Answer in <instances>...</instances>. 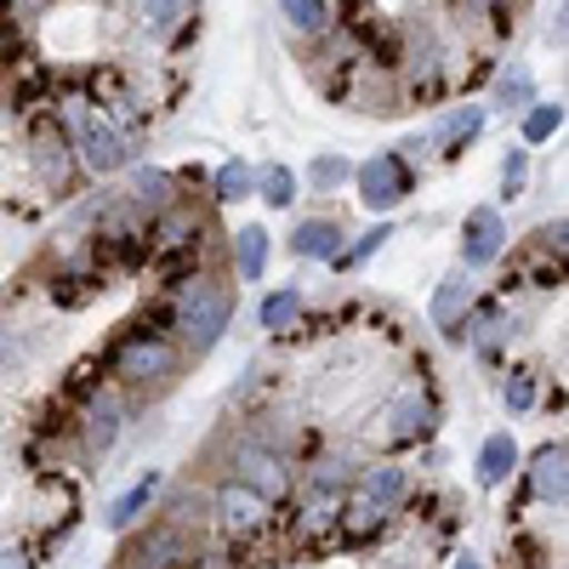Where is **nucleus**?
<instances>
[{
	"label": "nucleus",
	"instance_id": "nucleus-16",
	"mask_svg": "<svg viewBox=\"0 0 569 569\" xmlns=\"http://www.w3.org/2000/svg\"><path fill=\"white\" fill-rule=\"evenodd\" d=\"M485 131V109L479 103H456L445 120H439V131H433V149H445V154H461L472 137Z\"/></svg>",
	"mask_w": 569,
	"mask_h": 569
},
{
	"label": "nucleus",
	"instance_id": "nucleus-33",
	"mask_svg": "<svg viewBox=\"0 0 569 569\" xmlns=\"http://www.w3.org/2000/svg\"><path fill=\"white\" fill-rule=\"evenodd\" d=\"M0 569H34V558L23 547H0Z\"/></svg>",
	"mask_w": 569,
	"mask_h": 569
},
{
	"label": "nucleus",
	"instance_id": "nucleus-19",
	"mask_svg": "<svg viewBox=\"0 0 569 569\" xmlns=\"http://www.w3.org/2000/svg\"><path fill=\"white\" fill-rule=\"evenodd\" d=\"M353 479H359V467H353L348 450H330V456H319V461L308 467V490H313V496H330V501H337Z\"/></svg>",
	"mask_w": 569,
	"mask_h": 569
},
{
	"label": "nucleus",
	"instance_id": "nucleus-4",
	"mask_svg": "<svg viewBox=\"0 0 569 569\" xmlns=\"http://www.w3.org/2000/svg\"><path fill=\"white\" fill-rule=\"evenodd\" d=\"M228 479L233 485H246V490H257L262 501H279V496H291V461H284L268 439H240V445H228Z\"/></svg>",
	"mask_w": 569,
	"mask_h": 569
},
{
	"label": "nucleus",
	"instance_id": "nucleus-18",
	"mask_svg": "<svg viewBox=\"0 0 569 569\" xmlns=\"http://www.w3.org/2000/svg\"><path fill=\"white\" fill-rule=\"evenodd\" d=\"M268 273V228H240L233 233V279L240 284H257Z\"/></svg>",
	"mask_w": 569,
	"mask_h": 569
},
{
	"label": "nucleus",
	"instance_id": "nucleus-9",
	"mask_svg": "<svg viewBox=\"0 0 569 569\" xmlns=\"http://www.w3.org/2000/svg\"><path fill=\"white\" fill-rule=\"evenodd\" d=\"M120 427H126V399L120 393H91L80 410V445L86 456H109L120 445Z\"/></svg>",
	"mask_w": 569,
	"mask_h": 569
},
{
	"label": "nucleus",
	"instance_id": "nucleus-24",
	"mask_svg": "<svg viewBox=\"0 0 569 569\" xmlns=\"http://www.w3.org/2000/svg\"><path fill=\"white\" fill-rule=\"evenodd\" d=\"M302 319V284H279V291L262 302V330H273V337H284Z\"/></svg>",
	"mask_w": 569,
	"mask_h": 569
},
{
	"label": "nucleus",
	"instance_id": "nucleus-34",
	"mask_svg": "<svg viewBox=\"0 0 569 569\" xmlns=\"http://www.w3.org/2000/svg\"><path fill=\"white\" fill-rule=\"evenodd\" d=\"M472 7H512V0H472Z\"/></svg>",
	"mask_w": 569,
	"mask_h": 569
},
{
	"label": "nucleus",
	"instance_id": "nucleus-35",
	"mask_svg": "<svg viewBox=\"0 0 569 569\" xmlns=\"http://www.w3.org/2000/svg\"><path fill=\"white\" fill-rule=\"evenodd\" d=\"M0 74H7V34H0Z\"/></svg>",
	"mask_w": 569,
	"mask_h": 569
},
{
	"label": "nucleus",
	"instance_id": "nucleus-25",
	"mask_svg": "<svg viewBox=\"0 0 569 569\" xmlns=\"http://www.w3.org/2000/svg\"><path fill=\"white\" fill-rule=\"evenodd\" d=\"M536 103V80H530V69L525 63H512V69H501V80H496V109H530Z\"/></svg>",
	"mask_w": 569,
	"mask_h": 569
},
{
	"label": "nucleus",
	"instance_id": "nucleus-30",
	"mask_svg": "<svg viewBox=\"0 0 569 569\" xmlns=\"http://www.w3.org/2000/svg\"><path fill=\"white\" fill-rule=\"evenodd\" d=\"M388 240H393V228H388V222H376V228H370V233H359V246H353V251H342V257H337V262H342V268H359V262H365V257H370V251H382V246H388Z\"/></svg>",
	"mask_w": 569,
	"mask_h": 569
},
{
	"label": "nucleus",
	"instance_id": "nucleus-36",
	"mask_svg": "<svg viewBox=\"0 0 569 569\" xmlns=\"http://www.w3.org/2000/svg\"><path fill=\"white\" fill-rule=\"evenodd\" d=\"M456 569H479V558H456Z\"/></svg>",
	"mask_w": 569,
	"mask_h": 569
},
{
	"label": "nucleus",
	"instance_id": "nucleus-13",
	"mask_svg": "<svg viewBox=\"0 0 569 569\" xmlns=\"http://www.w3.org/2000/svg\"><path fill=\"white\" fill-rule=\"evenodd\" d=\"M342 222L337 217H313V222H302L297 233H291V251L302 257V262H337L342 257Z\"/></svg>",
	"mask_w": 569,
	"mask_h": 569
},
{
	"label": "nucleus",
	"instance_id": "nucleus-26",
	"mask_svg": "<svg viewBox=\"0 0 569 569\" xmlns=\"http://www.w3.org/2000/svg\"><path fill=\"white\" fill-rule=\"evenodd\" d=\"M211 188H217V200H222V206H233V200H251V194H257V171H251L246 160H228V166L211 177Z\"/></svg>",
	"mask_w": 569,
	"mask_h": 569
},
{
	"label": "nucleus",
	"instance_id": "nucleus-2",
	"mask_svg": "<svg viewBox=\"0 0 569 569\" xmlns=\"http://www.w3.org/2000/svg\"><path fill=\"white\" fill-rule=\"evenodd\" d=\"M63 137H69V149H74V160L91 171V177H114V171H126L131 166V137L91 103V98H69L63 103Z\"/></svg>",
	"mask_w": 569,
	"mask_h": 569
},
{
	"label": "nucleus",
	"instance_id": "nucleus-28",
	"mask_svg": "<svg viewBox=\"0 0 569 569\" xmlns=\"http://www.w3.org/2000/svg\"><path fill=\"white\" fill-rule=\"evenodd\" d=\"M558 126H563V103H530L525 109V142H547V137H558Z\"/></svg>",
	"mask_w": 569,
	"mask_h": 569
},
{
	"label": "nucleus",
	"instance_id": "nucleus-14",
	"mask_svg": "<svg viewBox=\"0 0 569 569\" xmlns=\"http://www.w3.org/2000/svg\"><path fill=\"white\" fill-rule=\"evenodd\" d=\"M359 496L370 501V507H382V512H393L405 496H410V479H405V467H388V461H376V467H359Z\"/></svg>",
	"mask_w": 569,
	"mask_h": 569
},
{
	"label": "nucleus",
	"instance_id": "nucleus-1",
	"mask_svg": "<svg viewBox=\"0 0 569 569\" xmlns=\"http://www.w3.org/2000/svg\"><path fill=\"white\" fill-rule=\"evenodd\" d=\"M233 325V279L222 273H194L182 279V291L171 302V330L182 353H211Z\"/></svg>",
	"mask_w": 569,
	"mask_h": 569
},
{
	"label": "nucleus",
	"instance_id": "nucleus-31",
	"mask_svg": "<svg viewBox=\"0 0 569 569\" xmlns=\"http://www.w3.org/2000/svg\"><path fill=\"white\" fill-rule=\"evenodd\" d=\"M501 399H507L512 410H530V405H536V370H512L507 388H501Z\"/></svg>",
	"mask_w": 569,
	"mask_h": 569
},
{
	"label": "nucleus",
	"instance_id": "nucleus-11",
	"mask_svg": "<svg viewBox=\"0 0 569 569\" xmlns=\"http://www.w3.org/2000/svg\"><path fill=\"white\" fill-rule=\"evenodd\" d=\"M29 160H34V171H40V182H46V188H63V182L74 177V149H69V137H63V126H58V120L46 126V131H34Z\"/></svg>",
	"mask_w": 569,
	"mask_h": 569
},
{
	"label": "nucleus",
	"instance_id": "nucleus-3",
	"mask_svg": "<svg viewBox=\"0 0 569 569\" xmlns=\"http://www.w3.org/2000/svg\"><path fill=\"white\" fill-rule=\"evenodd\" d=\"M177 370H182L177 337L149 330V325L126 330V337L109 348V376H114V382H126V388H166V382H177Z\"/></svg>",
	"mask_w": 569,
	"mask_h": 569
},
{
	"label": "nucleus",
	"instance_id": "nucleus-22",
	"mask_svg": "<svg viewBox=\"0 0 569 569\" xmlns=\"http://www.w3.org/2000/svg\"><path fill=\"white\" fill-rule=\"evenodd\" d=\"M512 467H518V445H512V433H490L485 445H479V485H507L512 479Z\"/></svg>",
	"mask_w": 569,
	"mask_h": 569
},
{
	"label": "nucleus",
	"instance_id": "nucleus-6",
	"mask_svg": "<svg viewBox=\"0 0 569 569\" xmlns=\"http://www.w3.org/2000/svg\"><path fill=\"white\" fill-rule=\"evenodd\" d=\"M433 421H439V405H433V393H427V382H405L382 410V439L388 445H416V439L433 433Z\"/></svg>",
	"mask_w": 569,
	"mask_h": 569
},
{
	"label": "nucleus",
	"instance_id": "nucleus-29",
	"mask_svg": "<svg viewBox=\"0 0 569 569\" xmlns=\"http://www.w3.org/2000/svg\"><path fill=\"white\" fill-rule=\"evenodd\" d=\"M308 177H313V188H319V194H337L342 182H353V166H348L342 154H319V160L308 166Z\"/></svg>",
	"mask_w": 569,
	"mask_h": 569
},
{
	"label": "nucleus",
	"instance_id": "nucleus-15",
	"mask_svg": "<svg viewBox=\"0 0 569 569\" xmlns=\"http://www.w3.org/2000/svg\"><path fill=\"white\" fill-rule=\"evenodd\" d=\"M126 200H131L137 211L160 217L166 206H177V177H171V171H154V166H142V171H131V188H126Z\"/></svg>",
	"mask_w": 569,
	"mask_h": 569
},
{
	"label": "nucleus",
	"instance_id": "nucleus-12",
	"mask_svg": "<svg viewBox=\"0 0 569 569\" xmlns=\"http://www.w3.org/2000/svg\"><path fill=\"white\" fill-rule=\"evenodd\" d=\"M279 18L302 40H325V34H337V23H342L337 0H279Z\"/></svg>",
	"mask_w": 569,
	"mask_h": 569
},
{
	"label": "nucleus",
	"instance_id": "nucleus-21",
	"mask_svg": "<svg viewBox=\"0 0 569 569\" xmlns=\"http://www.w3.org/2000/svg\"><path fill=\"white\" fill-rule=\"evenodd\" d=\"M467 308H472V279H467V268H456L450 279H439L433 308H427V313H433V325H439V330H450Z\"/></svg>",
	"mask_w": 569,
	"mask_h": 569
},
{
	"label": "nucleus",
	"instance_id": "nucleus-32",
	"mask_svg": "<svg viewBox=\"0 0 569 569\" xmlns=\"http://www.w3.org/2000/svg\"><path fill=\"white\" fill-rule=\"evenodd\" d=\"M525 171H530L525 149H512V154L501 160V177H507V194H518V188H525Z\"/></svg>",
	"mask_w": 569,
	"mask_h": 569
},
{
	"label": "nucleus",
	"instance_id": "nucleus-27",
	"mask_svg": "<svg viewBox=\"0 0 569 569\" xmlns=\"http://www.w3.org/2000/svg\"><path fill=\"white\" fill-rule=\"evenodd\" d=\"M257 194H262L273 211H284V206H297V177L284 171V166H262V171H257Z\"/></svg>",
	"mask_w": 569,
	"mask_h": 569
},
{
	"label": "nucleus",
	"instance_id": "nucleus-5",
	"mask_svg": "<svg viewBox=\"0 0 569 569\" xmlns=\"http://www.w3.org/2000/svg\"><path fill=\"white\" fill-rule=\"evenodd\" d=\"M353 188H359V206L365 211H393L410 200V188H416V171L405 154H376L365 166H353Z\"/></svg>",
	"mask_w": 569,
	"mask_h": 569
},
{
	"label": "nucleus",
	"instance_id": "nucleus-8",
	"mask_svg": "<svg viewBox=\"0 0 569 569\" xmlns=\"http://www.w3.org/2000/svg\"><path fill=\"white\" fill-rule=\"evenodd\" d=\"M501 251H507V222H501V211L496 206H472L467 217H461V268L472 273V268H490V262H501Z\"/></svg>",
	"mask_w": 569,
	"mask_h": 569
},
{
	"label": "nucleus",
	"instance_id": "nucleus-23",
	"mask_svg": "<svg viewBox=\"0 0 569 569\" xmlns=\"http://www.w3.org/2000/svg\"><path fill=\"white\" fill-rule=\"evenodd\" d=\"M154 496H160V472H149V479H137V485H131V490L109 507V530H131L137 518L154 507Z\"/></svg>",
	"mask_w": 569,
	"mask_h": 569
},
{
	"label": "nucleus",
	"instance_id": "nucleus-10",
	"mask_svg": "<svg viewBox=\"0 0 569 569\" xmlns=\"http://www.w3.org/2000/svg\"><path fill=\"white\" fill-rule=\"evenodd\" d=\"M120 12L131 18L137 34L149 40H171L188 29V18H194V0H120Z\"/></svg>",
	"mask_w": 569,
	"mask_h": 569
},
{
	"label": "nucleus",
	"instance_id": "nucleus-17",
	"mask_svg": "<svg viewBox=\"0 0 569 569\" xmlns=\"http://www.w3.org/2000/svg\"><path fill=\"white\" fill-rule=\"evenodd\" d=\"M530 496L563 512V445L536 450V461H530Z\"/></svg>",
	"mask_w": 569,
	"mask_h": 569
},
{
	"label": "nucleus",
	"instance_id": "nucleus-7",
	"mask_svg": "<svg viewBox=\"0 0 569 569\" xmlns=\"http://www.w3.org/2000/svg\"><path fill=\"white\" fill-rule=\"evenodd\" d=\"M273 501H262L257 490H246V485H222L217 496H211V512H217V525H222V536H233V541H246V536H262L268 530V512Z\"/></svg>",
	"mask_w": 569,
	"mask_h": 569
},
{
	"label": "nucleus",
	"instance_id": "nucleus-20",
	"mask_svg": "<svg viewBox=\"0 0 569 569\" xmlns=\"http://www.w3.org/2000/svg\"><path fill=\"white\" fill-rule=\"evenodd\" d=\"M382 525H388V512L370 507L365 496H353V501L337 512V525H330V530H337L348 547H359V541H370V536H382Z\"/></svg>",
	"mask_w": 569,
	"mask_h": 569
}]
</instances>
